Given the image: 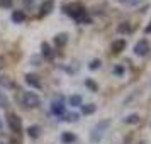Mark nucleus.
Masks as SVG:
<instances>
[{
	"mask_svg": "<svg viewBox=\"0 0 151 144\" xmlns=\"http://www.w3.org/2000/svg\"><path fill=\"white\" fill-rule=\"evenodd\" d=\"M63 9H65L66 15L73 17V19H75V21H78L80 24H90V22H92V17L88 15V12L85 10V7H83L80 2L68 4V5H65Z\"/></svg>",
	"mask_w": 151,
	"mask_h": 144,
	"instance_id": "1",
	"label": "nucleus"
},
{
	"mask_svg": "<svg viewBox=\"0 0 151 144\" xmlns=\"http://www.w3.org/2000/svg\"><path fill=\"white\" fill-rule=\"evenodd\" d=\"M109 120H102V122H99L92 129V132H90V141L92 143H99L100 139H102V136H104V132H105V129L109 127Z\"/></svg>",
	"mask_w": 151,
	"mask_h": 144,
	"instance_id": "2",
	"label": "nucleus"
},
{
	"mask_svg": "<svg viewBox=\"0 0 151 144\" xmlns=\"http://www.w3.org/2000/svg\"><path fill=\"white\" fill-rule=\"evenodd\" d=\"M22 100H24V105L29 107V109H36V107H39V103H41L39 97L36 95L34 92H26Z\"/></svg>",
	"mask_w": 151,
	"mask_h": 144,
	"instance_id": "3",
	"label": "nucleus"
},
{
	"mask_svg": "<svg viewBox=\"0 0 151 144\" xmlns=\"http://www.w3.org/2000/svg\"><path fill=\"white\" fill-rule=\"evenodd\" d=\"M7 122H9V125H10L12 132L19 134V132L22 130V122H21V119H19V115H15V114H9L7 115Z\"/></svg>",
	"mask_w": 151,
	"mask_h": 144,
	"instance_id": "4",
	"label": "nucleus"
},
{
	"mask_svg": "<svg viewBox=\"0 0 151 144\" xmlns=\"http://www.w3.org/2000/svg\"><path fill=\"white\" fill-rule=\"evenodd\" d=\"M150 51H151V48H150V44H148L146 39H141V41L134 46V53H136L137 56H141V58H143V56H148Z\"/></svg>",
	"mask_w": 151,
	"mask_h": 144,
	"instance_id": "5",
	"label": "nucleus"
},
{
	"mask_svg": "<svg viewBox=\"0 0 151 144\" xmlns=\"http://www.w3.org/2000/svg\"><path fill=\"white\" fill-rule=\"evenodd\" d=\"M51 112H53V115L60 117L65 114V103H63V98H55L53 102H51Z\"/></svg>",
	"mask_w": 151,
	"mask_h": 144,
	"instance_id": "6",
	"label": "nucleus"
},
{
	"mask_svg": "<svg viewBox=\"0 0 151 144\" xmlns=\"http://www.w3.org/2000/svg\"><path fill=\"white\" fill-rule=\"evenodd\" d=\"M55 7V4H53V0H44L42 2L41 9H39V17H46V15L51 14V10Z\"/></svg>",
	"mask_w": 151,
	"mask_h": 144,
	"instance_id": "7",
	"label": "nucleus"
},
{
	"mask_svg": "<svg viewBox=\"0 0 151 144\" xmlns=\"http://www.w3.org/2000/svg\"><path fill=\"white\" fill-rule=\"evenodd\" d=\"M26 83H27L31 88H36V90H39L41 88V80H39V76L37 75H26Z\"/></svg>",
	"mask_w": 151,
	"mask_h": 144,
	"instance_id": "8",
	"label": "nucleus"
},
{
	"mask_svg": "<svg viewBox=\"0 0 151 144\" xmlns=\"http://www.w3.org/2000/svg\"><path fill=\"white\" fill-rule=\"evenodd\" d=\"M124 49H126V41H124V39H116V41L112 42V46H110V51H112L114 54L122 53Z\"/></svg>",
	"mask_w": 151,
	"mask_h": 144,
	"instance_id": "9",
	"label": "nucleus"
},
{
	"mask_svg": "<svg viewBox=\"0 0 151 144\" xmlns=\"http://www.w3.org/2000/svg\"><path fill=\"white\" fill-rule=\"evenodd\" d=\"M66 42H68V34H66V32H61V34H58L55 37V44L58 48H63Z\"/></svg>",
	"mask_w": 151,
	"mask_h": 144,
	"instance_id": "10",
	"label": "nucleus"
},
{
	"mask_svg": "<svg viewBox=\"0 0 151 144\" xmlns=\"http://www.w3.org/2000/svg\"><path fill=\"white\" fill-rule=\"evenodd\" d=\"M39 134H41V127H39V125H29L27 127V136L31 137V139H37Z\"/></svg>",
	"mask_w": 151,
	"mask_h": 144,
	"instance_id": "11",
	"label": "nucleus"
},
{
	"mask_svg": "<svg viewBox=\"0 0 151 144\" xmlns=\"http://www.w3.org/2000/svg\"><path fill=\"white\" fill-rule=\"evenodd\" d=\"M12 21H14L15 24H21V22L26 21V14H24L22 10H14V12H12Z\"/></svg>",
	"mask_w": 151,
	"mask_h": 144,
	"instance_id": "12",
	"label": "nucleus"
},
{
	"mask_svg": "<svg viewBox=\"0 0 151 144\" xmlns=\"http://www.w3.org/2000/svg\"><path fill=\"white\" fill-rule=\"evenodd\" d=\"M68 103L71 105V107H82L83 105V98L80 95H71L68 98Z\"/></svg>",
	"mask_w": 151,
	"mask_h": 144,
	"instance_id": "13",
	"label": "nucleus"
},
{
	"mask_svg": "<svg viewBox=\"0 0 151 144\" xmlns=\"http://www.w3.org/2000/svg\"><path fill=\"white\" fill-rule=\"evenodd\" d=\"M75 134L73 132H63L61 134V143L63 144H71V143H75Z\"/></svg>",
	"mask_w": 151,
	"mask_h": 144,
	"instance_id": "14",
	"label": "nucleus"
},
{
	"mask_svg": "<svg viewBox=\"0 0 151 144\" xmlns=\"http://www.w3.org/2000/svg\"><path fill=\"white\" fill-rule=\"evenodd\" d=\"M97 110V105L95 103H87V105H82V114L83 115H90Z\"/></svg>",
	"mask_w": 151,
	"mask_h": 144,
	"instance_id": "15",
	"label": "nucleus"
},
{
	"mask_svg": "<svg viewBox=\"0 0 151 144\" xmlns=\"http://www.w3.org/2000/svg\"><path fill=\"white\" fill-rule=\"evenodd\" d=\"M139 120H141L139 114H131V115H127L126 119H124L126 124H139Z\"/></svg>",
	"mask_w": 151,
	"mask_h": 144,
	"instance_id": "16",
	"label": "nucleus"
},
{
	"mask_svg": "<svg viewBox=\"0 0 151 144\" xmlns=\"http://www.w3.org/2000/svg\"><path fill=\"white\" fill-rule=\"evenodd\" d=\"M41 53H42V56H44V58H51V48H49V44L48 42H42L41 44Z\"/></svg>",
	"mask_w": 151,
	"mask_h": 144,
	"instance_id": "17",
	"label": "nucleus"
},
{
	"mask_svg": "<svg viewBox=\"0 0 151 144\" xmlns=\"http://www.w3.org/2000/svg\"><path fill=\"white\" fill-rule=\"evenodd\" d=\"M85 87H87V88H90L92 92H99V85H97L93 80H90V78H87V80H85Z\"/></svg>",
	"mask_w": 151,
	"mask_h": 144,
	"instance_id": "18",
	"label": "nucleus"
},
{
	"mask_svg": "<svg viewBox=\"0 0 151 144\" xmlns=\"http://www.w3.org/2000/svg\"><path fill=\"white\" fill-rule=\"evenodd\" d=\"M117 31H119V32H131V24L129 22H121V24H119V27H117Z\"/></svg>",
	"mask_w": 151,
	"mask_h": 144,
	"instance_id": "19",
	"label": "nucleus"
},
{
	"mask_svg": "<svg viewBox=\"0 0 151 144\" xmlns=\"http://www.w3.org/2000/svg\"><path fill=\"white\" fill-rule=\"evenodd\" d=\"M100 66H102V61H100V59H92V61H90V64H88V68L92 69V71L99 69Z\"/></svg>",
	"mask_w": 151,
	"mask_h": 144,
	"instance_id": "20",
	"label": "nucleus"
},
{
	"mask_svg": "<svg viewBox=\"0 0 151 144\" xmlns=\"http://www.w3.org/2000/svg\"><path fill=\"white\" fill-rule=\"evenodd\" d=\"M9 107V98L0 92V109H7Z\"/></svg>",
	"mask_w": 151,
	"mask_h": 144,
	"instance_id": "21",
	"label": "nucleus"
},
{
	"mask_svg": "<svg viewBox=\"0 0 151 144\" xmlns=\"http://www.w3.org/2000/svg\"><path fill=\"white\" fill-rule=\"evenodd\" d=\"M14 4V0H0V7L2 9H10Z\"/></svg>",
	"mask_w": 151,
	"mask_h": 144,
	"instance_id": "22",
	"label": "nucleus"
},
{
	"mask_svg": "<svg viewBox=\"0 0 151 144\" xmlns=\"http://www.w3.org/2000/svg\"><path fill=\"white\" fill-rule=\"evenodd\" d=\"M112 71H114V75L121 76V75H122V73H124V66H122V64H117L116 68L112 69Z\"/></svg>",
	"mask_w": 151,
	"mask_h": 144,
	"instance_id": "23",
	"label": "nucleus"
},
{
	"mask_svg": "<svg viewBox=\"0 0 151 144\" xmlns=\"http://www.w3.org/2000/svg\"><path fill=\"white\" fill-rule=\"evenodd\" d=\"M65 120H68V122H76V120H78V114H70V115H66Z\"/></svg>",
	"mask_w": 151,
	"mask_h": 144,
	"instance_id": "24",
	"label": "nucleus"
},
{
	"mask_svg": "<svg viewBox=\"0 0 151 144\" xmlns=\"http://www.w3.org/2000/svg\"><path fill=\"white\" fill-rule=\"evenodd\" d=\"M24 5L26 7H32L34 5V0H24Z\"/></svg>",
	"mask_w": 151,
	"mask_h": 144,
	"instance_id": "25",
	"label": "nucleus"
},
{
	"mask_svg": "<svg viewBox=\"0 0 151 144\" xmlns=\"http://www.w3.org/2000/svg\"><path fill=\"white\" fill-rule=\"evenodd\" d=\"M121 2H124V4H129V5H134V4H137L139 0H121Z\"/></svg>",
	"mask_w": 151,
	"mask_h": 144,
	"instance_id": "26",
	"label": "nucleus"
},
{
	"mask_svg": "<svg viewBox=\"0 0 151 144\" xmlns=\"http://www.w3.org/2000/svg\"><path fill=\"white\" fill-rule=\"evenodd\" d=\"M144 32H146V34H151V22L146 26V27H144Z\"/></svg>",
	"mask_w": 151,
	"mask_h": 144,
	"instance_id": "27",
	"label": "nucleus"
},
{
	"mask_svg": "<svg viewBox=\"0 0 151 144\" xmlns=\"http://www.w3.org/2000/svg\"><path fill=\"white\" fill-rule=\"evenodd\" d=\"M0 129H2V122H0Z\"/></svg>",
	"mask_w": 151,
	"mask_h": 144,
	"instance_id": "28",
	"label": "nucleus"
},
{
	"mask_svg": "<svg viewBox=\"0 0 151 144\" xmlns=\"http://www.w3.org/2000/svg\"><path fill=\"white\" fill-rule=\"evenodd\" d=\"M119 2H121V0H119Z\"/></svg>",
	"mask_w": 151,
	"mask_h": 144,
	"instance_id": "29",
	"label": "nucleus"
},
{
	"mask_svg": "<svg viewBox=\"0 0 151 144\" xmlns=\"http://www.w3.org/2000/svg\"><path fill=\"white\" fill-rule=\"evenodd\" d=\"M0 144H2V143H0Z\"/></svg>",
	"mask_w": 151,
	"mask_h": 144,
	"instance_id": "30",
	"label": "nucleus"
}]
</instances>
